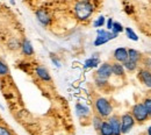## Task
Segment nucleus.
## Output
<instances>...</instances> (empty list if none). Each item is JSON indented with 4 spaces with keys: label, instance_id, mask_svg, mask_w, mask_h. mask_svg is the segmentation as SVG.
Masks as SVG:
<instances>
[{
    "label": "nucleus",
    "instance_id": "obj_10",
    "mask_svg": "<svg viewBox=\"0 0 151 135\" xmlns=\"http://www.w3.org/2000/svg\"><path fill=\"white\" fill-rule=\"evenodd\" d=\"M107 121L109 122L112 131H113V135H123L121 132V121H120V116L112 114L107 118Z\"/></svg>",
    "mask_w": 151,
    "mask_h": 135
},
{
    "label": "nucleus",
    "instance_id": "obj_26",
    "mask_svg": "<svg viewBox=\"0 0 151 135\" xmlns=\"http://www.w3.org/2000/svg\"><path fill=\"white\" fill-rule=\"evenodd\" d=\"M142 103H143V105H144L145 110L148 111L149 116H151V97H147V98H144V100H143Z\"/></svg>",
    "mask_w": 151,
    "mask_h": 135
},
{
    "label": "nucleus",
    "instance_id": "obj_7",
    "mask_svg": "<svg viewBox=\"0 0 151 135\" xmlns=\"http://www.w3.org/2000/svg\"><path fill=\"white\" fill-rule=\"evenodd\" d=\"M35 15H36V19L37 21L42 25V26H44V27H48L50 23H51V15L49 14V12L47 11V9H44V8H38L37 11L35 12Z\"/></svg>",
    "mask_w": 151,
    "mask_h": 135
},
{
    "label": "nucleus",
    "instance_id": "obj_27",
    "mask_svg": "<svg viewBox=\"0 0 151 135\" xmlns=\"http://www.w3.org/2000/svg\"><path fill=\"white\" fill-rule=\"evenodd\" d=\"M141 62H142V65L144 66V69L151 70V57H142Z\"/></svg>",
    "mask_w": 151,
    "mask_h": 135
},
{
    "label": "nucleus",
    "instance_id": "obj_4",
    "mask_svg": "<svg viewBox=\"0 0 151 135\" xmlns=\"http://www.w3.org/2000/svg\"><path fill=\"white\" fill-rule=\"evenodd\" d=\"M117 36H119V34H115V33L111 32V30L102 29V28H101V29L98 28V29H96V38H95L93 44H94L95 47H100V45H102V44L109 42L111 40L116 39Z\"/></svg>",
    "mask_w": 151,
    "mask_h": 135
},
{
    "label": "nucleus",
    "instance_id": "obj_9",
    "mask_svg": "<svg viewBox=\"0 0 151 135\" xmlns=\"http://www.w3.org/2000/svg\"><path fill=\"white\" fill-rule=\"evenodd\" d=\"M137 78L144 86H147L148 89H151V70L144 69V68L139 69L137 72Z\"/></svg>",
    "mask_w": 151,
    "mask_h": 135
},
{
    "label": "nucleus",
    "instance_id": "obj_24",
    "mask_svg": "<svg viewBox=\"0 0 151 135\" xmlns=\"http://www.w3.org/2000/svg\"><path fill=\"white\" fill-rule=\"evenodd\" d=\"M111 32H113L115 34H120V33H122V32H124V27L120 23V22H116V21H114L113 22V27H112V30Z\"/></svg>",
    "mask_w": 151,
    "mask_h": 135
},
{
    "label": "nucleus",
    "instance_id": "obj_16",
    "mask_svg": "<svg viewBox=\"0 0 151 135\" xmlns=\"http://www.w3.org/2000/svg\"><path fill=\"white\" fill-rule=\"evenodd\" d=\"M142 54L138 51V50H136V49H128V59H130L132 62H135V63H139L141 62V59H142Z\"/></svg>",
    "mask_w": 151,
    "mask_h": 135
},
{
    "label": "nucleus",
    "instance_id": "obj_20",
    "mask_svg": "<svg viewBox=\"0 0 151 135\" xmlns=\"http://www.w3.org/2000/svg\"><path fill=\"white\" fill-rule=\"evenodd\" d=\"M102 121H104V119L101 116H99L98 114H94V116H92V125H93V128L96 132L100 129V127L102 125Z\"/></svg>",
    "mask_w": 151,
    "mask_h": 135
},
{
    "label": "nucleus",
    "instance_id": "obj_25",
    "mask_svg": "<svg viewBox=\"0 0 151 135\" xmlns=\"http://www.w3.org/2000/svg\"><path fill=\"white\" fill-rule=\"evenodd\" d=\"M105 25H106V19H105L104 15H100V17L93 22V27H94V28H101V27H104Z\"/></svg>",
    "mask_w": 151,
    "mask_h": 135
},
{
    "label": "nucleus",
    "instance_id": "obj_17",
    "mask_svg": "<svg viewBox=\"0 0 151 135\" xmlns=\"http://www.w3.org/2000/svg\"><path fill=\"white\" fill-rule=\"evenodd\" d=\"M98 132H99V135H113L112 127H111V125H109V122L107 120L102 121V125H101V127H100V129Z\"/></svg>",
    "mask_w": 151,
    "mask_h": 135
},
{
    "label": "nucleus",
    "instance_id": "obj_5",
    "mask_svg": "<svg viewBox=\"0 0 151 135\" xmlns=\"http://www.w3.org/2000/svg\"><path fill=\"white\" fill-rule=\"evenodd\" d=\"M120 121H121V132L122 134H127L132 129V127L135 126L136 121L132 116L130 112H127L124 114L120 116Z\"/></svg>",
    "mask_w": 151,
    "mask_h": 135
},
{
    "label": "nucleus",
    "instance_id": "obj_22",
    "mask_svg": "<svg viewBox=\"0 0 151 135\" xmlns=\"http://www.w3.org/2000/svg\"><path fill=\"white\" fill-rule=\"evenodd\" d=\"M124 32H126V35H127V38L129 40H132V41H138V36H137V34L134 32V29L130 28V27H126L124 28Z\"/></svg>",
    "mask_w": 151,
    "mask_h": 135
},
{
    "label": "nucleus",
    "instance_id": "obj_33",
    "mask_svg": "<svg viewBox=\"0 0 151 135\" xmlns=\"http://www.w3.org/2000/svg\"><path fill=\"white\" fill-rule=\"evenodd\" d=\"M0 122H1V116H0Z\"/></svg>",
    "mask_w": 151,
    "mask_h": 135
},
{
    "label": "nucleus",
    "instance_id": "obj_11",
    "mask_svg": "<svg viewBox=\"0 0 151 135\" xmlns=\"http://www.w3.org/2000/svg\"><path fill=\"white\" fill-rule=\"evenodd\" d=\"M35 75H36V77H37L40 80H42V82H44V83L51 82V75H50L49 70H48L45 66H43V65H37V66L35 68Z\"/></svg>",
    "mask_w": 151,
    "mask_h": 135
},
{
    "label": "nucleus",
    "instance_id": "obj_13",
    "mask_svg": "<svg viewBox=\"0 0 151 135\" xmlns=\"http://www.w3.org/2000/svg\"><path fill=\"white\" fill-rule=\"evenodd\" d=\"M113 58L115 62H120V63H123L124 61L128 59V49L124 48V47H120V48H116L113 53Z\"/></svg>",
    "mask_w": 151,
    "mask_h": 135
},
{
    "label": "nucleus",
    "instance_id": "obj_14",
    "mask_svg": "<svg viewBox=\"0 0 151 135\" xmlns=\"http://www.w3.org/2000/svg\"><path fill=\"white\" fill-rule=\"evenodd\" d=\"M112 64V75L115 77H124L126 76V70L123 68V64L120 62H114Z\"/></svg>",
    "mask_w": 151,
    "mask_h": 135
},
{
    "label": "nucleus",
    "instance_id": "obj_15",
    "mask_svg": "<svg viewBox=\"0 0 151 135\" xmlns=\"http://www.w3.org/2000/svg\"><path fill=\"white\" fill-rule=\"evenodd\" d=\"M101 61L100 58L96 56V54L92 55V57L87 58L85 62H84V68L85 69H93V68H98L100 65Z\"/></svg>",
    "mask_w": 151,
    "mask_h": 135
},
{
    "label": "nucleus",
    "instance_id": "obj_2",
    "mask_svg": "<svg viewBox=\"0 0 151 135\" xmlns=\"http://www.w3.org/2000/svg\"><path fill=\"white\" fill-rule=\"evenodd\" d=\"M93 105H94L95 114L101 116L102 119H107L108 116L113 114V105L105 97H98L94 100Z\"/></svg>",
    "mask_w": 151,
    "mask_h": 135
},
{
    "label": "nucleus",
    "instance_id": "obj_18",
    "mask_svg": "<svg viewBox=\"0 0 151 135\" xmlns=\"http://www.w3.org/2000/svg\"><path fill=\"white\" fill-rule=\"evenodd\" d=\"M122 64H123L124 70L128 71V72H134V71H136L137 68H138V63H135V62H132V61H130V59L124 61Z\"/></svg>",
    "mask_w": 151,
    "mask_h": 135
},
{
    "label": "nucleus",
    "instance_id": "obj_23",
    "mask_svg": "<svg viewBox=\"0 0 151 135\" xmlns=\"http://www.w3.org/2000/svg\"><path fill=\"white\" fill-rule=\"evenodd\" d=\"M9 74V69H8V65L2 61L0 59V76L1 77H5Z\"/></svg>",
    "mask_w": 151,
    "mask_h": 135
},
{
    "label": "nucleus",
    "instance_id": "obj_12",
    "mask_svg": "<svg viewBox=\"0 0 151 135\" xmlns=\"http://www.w3.org/2000/svg\"><path fill=\"white\" fill-rule=\"evenodd\" d=\"M20 49H21V53L27 56V57H30L34 55V48H33V44L30 42V40L24 39L21 41V45H20Z\"/></svg>",
    "mask_w": 151,
    "mask_h": 135
},
{
    "label": "nucleus",
    "instance_id": "obj_19",
    "mask_svg": "<svg viewBox=\"0 0 151 135\" xmlns=\"http://www.w3.org/2000/svg\"><path fill=\"white\" fill-rule=\"evenodd\" d=\"M94 84L95 86L98 89H100V90H104V89L108 87V85H109V83H108L107 79H101V78H98V77H94Z\"/></svg>",
    "mask_w": 151,
    "mask_h": 135
},
{
    "label": "nucleus",
    "instance_id": "obj_1",
    "mask_svg": "<svg viewBox=\"0 0 151 135\" xmlns=\"http://www.w3.org/2000/svg\"><path fill=\"white\" fill-rule=\"evenodd\" d=\"M75 15L79 21H86L94 12V5L90 0H79L75 5Z\"/></svg>",
    "mask_w": 151,
    "mask_h": 135
},
{
    "label": "nucleus",
    "instance_id": "obj_29",
    "mask_svg": "<svg viewBox=\"0 0 151 135\" xmlns=\"http://www.w3.org/2000/svg\"><path fill=\"white\" fill-rule=\"evenodd\" d=\"M50 59H51V62H52V63L56 65L57 68H60V66H62V63H60V61H59V59H58V58H57L55 55H52V54H51V55H50Z\"/></svg>",
    "mask_w": 151,
    "mask_h": 135
},
{
    "label": "nucleus",
    "instance_id": "obj_31",
    "mask_svg": "<svg viewBox=\"0 0 151 135\" xmlns=\"http://www.w3.org/2000/svg\"><path fill=\"white\" fill-rule=\"evenodd\" d=\"M124 11H126V13H127V14H129V15H130V14L134 13V7L130 6V5H127V6L124 7Z\"/></svg>",
    "mask_w": 151,
    "mask_h": 135
},
{
    "label": "nucleus",
    "instance_id": "obj_30",
    "mask_svg": "<svg viewBox=\"0 0 151 135\" xmlns=\"http://www.w3.org/2000/svg\"><path fill=\"white\" fill-rule=\"evenodd\" d=\"M113 22H114V20L112 19V18L107 19V21H106V27H107V30H112V27H113Z\"/></svg>",
    "mask_w": 151,
    "mask_h": 135
},
{
    "label": "nucleus",
    "instance_id": "obj_32",
    "mask_svg": "<svg viewBox=\"0 0 151 135\" xmlns=\"http://www.w3.org/2000/svg\"><path fill=\"white\" fill-rule=\"evenodd\" d=\"M145 135H151V126H149V127H148V129H147V133H145Z\"/></svg>",
    "mask_w": 151,
    "mask_h": 135
},
{
    "label": "nucleus",
    "instance_id": "obj_3",
    "mask_svg": "<svg viewBox=\"0 0 151 135\" xmlns=\"http://www.w3.org/2000/svg\"><path fill=\"white\" fill-rule=\"evenodd\" d=\"M130 113H132V116H134L135 121L138 122V123H143V122H145V121L150 118L148 111L145 110V107H144V105H143V103H137V104H135L132 107Z\"/></svg>",
    "mask_w": 151,
    "mask_h": 135
},
{
    "label": "nucleus",
    "instance_id": "obj_21",
    "mask_svg": "<svg viewBox=\"0 0 151 135\" xmlns=\"http://www.w3.org/2000/svg\"><path fill=\"white\" fill-rule=\"evenodd\" d=\"M7 45H8V48H9L11 50H18V49H20L21 42H20V41L17 39V38H12V39L8 41Z\"/></svg>",
    "mask_w": 151,
    "mask_h": 135
},
{
    "label": "nucleus",
    "instance_id": "obj_28",
    "mask_svg": "<svg viewBox=\"0 0 151 135\" xmlns=\"http://www.w3.org/2000/svg\"><path fill=\"white\" fill-rule=\"evenodd\" d=\"M0 135H13V134H12V132L7 127L0 125Z\"/></svg>",
    "mask_w": 151,
    "mask_h": 135
},
{
    "label": "nucleus",
    "instance_id": "obj_8",
    "mask_svg": "<svg viewBox=\"0 0 151 135\" xmlns=\"http://www.w3.org/2000/svg\"><path fill=\"white\" fill-rule=\"evenodd\" d=\"M76 114L77 116L80 119V120H86V119H88L90 116H91V108L87 106V105H85V104H81V103H77L76 104Z\"/></svg>",
    "mask_w": 151,
    "mask_h": 135
},
{
    "label": "nucleus",
    "instance_id": "obj_6",
    "mask_svg": "<svg viewBox=\"0 0 151 135\" xmlns=\"http://www.w3.org/2000/svg\"><path fill=\"white\" fill-rule=\"evenodd\" d=\"M113 75H112V64L111 63L105 62V63H102V64H100L98 66V70L95 72V77L108 80Z\"/></svg>",
    "mask_w": 151,
    "mask_h": 135
}]
</instances>
